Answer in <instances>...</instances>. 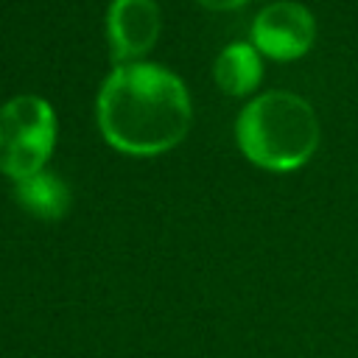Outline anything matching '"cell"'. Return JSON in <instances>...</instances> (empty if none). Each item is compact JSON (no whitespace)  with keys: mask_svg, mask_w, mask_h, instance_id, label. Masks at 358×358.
Returning <instances> with one entry per match:
<instances>
[{"mask_svg":"<svg viewBox=\"0 0 358 358\" xmlns=\"http://www.w3.org/2000/svg\"><path fill=\"white\" fill-rule=\"evenodd\" d=\"M95 115L103 140L131 157L171 151L193 123L182 78L154 62L117 64L98 90Z\"/></svg>","mask_w":358,"mask_h":358,"instance_id":"cell-1","label":"cell"},{"mask_svg":"<svg viewBox=\"0 0 358 358\" xmlns=\"http://www.w3.org/2000/svg\"><path fill=\"white\" fill-rule=\"evenodd\" d=\"M235 140L249 162L277 173L296 171L319 145V117L294 92H263L238 115Z\"/></svg>","mask_w":358,"mask_h":358,"instance_id":"cell-2","label":"cell"},{"mask_svg":"<svg viewBox=\"0 0 358 358\" xmlns=\"http://www.w3.org/2000/svg\"><path fill=\"white\" fill-rule=\"evenodd\" d=\"M56 145V112L39 95H17L0 106V173L22 182L45 171Z\"/></svg>","mask_w":358,"mask_h":358,"instance_id":"cell-3","label":"cell"},{"mask_svg":"<svg viewBox=\"0 0 358 358\" xmlns=\"http://www.w3.org/2000/svg\"><path fill=\"white\" fill-rule=\"evenodd\" d=\"M316 36L313 14L294 0H277L257 11L252 22V45L277 62L299 59L310 50Z\"/></svg>","mask_w":358,"mask_h":358,"instance_id":"cell-4","label":"cell"},{"mask_svg":"<svg viewBox=\"0 0 358 358\" xmlns=\"http://www.w3.org/2000/svg\"><path fill=\"white\" fill-rule=\"evenodd\" d=\"M159 36V8L154 0H112L106 11V39L117 64L137 62Z\"/></svg>","mask_w":358,"mask_h":358,"instance_id":"cell-5","label":"cell"},{"mask_svg":"<svg viewBox=\"0 0 358 358\" xmlns=\"http://www.w3.org/2000/svg\"><path fill=\"white\" fill-rule=\"evenodd\" d=\"M215 84L227 95H249L263 78V62L252 42H232L227 45L213 67Z\"/></svg>","mask_w":358,"mask_h":358,"instance_id":"cell-6","label":"cell"},{"mask_svg":"<svg viewBox=\"0 0 358 358\" xmlns=\"http://www.w3.org/2000/svg\"><path fill=\"white\" fill-rule=\"evenodd\" d=\"M20 207L42 221H59L70 210V187L50 171H39L22 182H14Z\"/></svg>","mask_w":358,"mask_h":358,"instance_id":"cell-7","label":"cell"},{"mask_svg":"<svg viewBox=\"0 0 358 358\" xmlns=\"http://www.w3.org/2000/svg\"><path fill=\"white\" fill-rule=\"evenodd\" d=\"M196 3L204 8H213V11H232V8L246 6L249 0H196Z\"/></svg>","mask_w":358,"mask_h":358,"instance_id":"cell-8","label":"cell"}]
</instances>
